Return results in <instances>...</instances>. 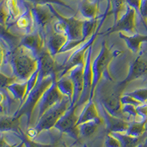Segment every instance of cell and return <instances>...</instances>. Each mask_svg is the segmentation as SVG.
<instances>
[{"instance_id": "6da1fadb", "label": "cell", "mask_w": 147, "mask_h": 147, "mask_svg": "<svg viewBox=\"0 0 147 147\" xmlns=\"http://www.w3.org/2000/svg\"><path fill=\"white\" fill-rule=\"evenodd\" d=\"M10 63L14 76L18 80H28L38 69V58L21 45L12 52Z\"/></svg>"}, {"instance_id": "7a4b0ae2", "label": "cell", "mask_w": 147, "mask_h": 147, "mask_svg": "<svg viewBox=\"0 0 147 147\" xmlns=\"http://www.w3.org/2000/svg\"><path fill=\"white\" fill-rule=\"evenodd\" d=\"M127 85L121 81L113 83V80H105V85L102 86L100 91L101 104L110 113L124 119L125 116L122 111L121 97Z\"/></svg>"}, {"instance_id": "3957f363", "label": "cell", "mask_w": 147, "mask_h": 147, "mask_svg": "<svg viewBox=\"0 0 147 147\" xmlns=\"http://www.w3.org/2000/svg\"><path fill=\"white\" fill-rule=\"evenodd\" d=\"M71 106L70 99L64 97L61 102L49 109L39 118L35 127L29 129L27 133V137L33 140L42 131L49 130L52 127H55L59 119Z\"/></svg>"}, {"instance_id": "277c9868", "label": "cell", "mask_w": 147, "mask_h": 147, "mask_svg": "<svg viewBox=\"0 0 147 147\" xmlns=\"http://www.w3.org/2000/svg\"><path fill=\"white\" fill-rule=\"evenodd\" d=\"M56 80H57V75L49 76L45 78H42L39 76L38 82L35 85V87L26 96L21 105L20 110L17 111L14 115L18 118H21L23 115H27V125L29 126L30 119L32 117V114L35 107L38 104L39 101L40 100L42 96L44 95L46 90Z\"/></svg>"}, {"instance_id": "5b68a950", "label": "cell", "mask_w": 147, "mask_h": 147, "mask_svg": "<svg viewBox=\"0 0 147 147\" xmlns=\"http://www.w3.org/2000/svg\"><path fill=\"white\" fill-rule=\"evenodd\" d=\"M105 43H103L102 49L99 52L94 60L92 62V71H93V85L90 92L89 100H92L95 93L97 85L103 77H106V74L110 76L108 72V66L112 61L114 55L107 47Z\"/></svg>"}, {"instance_id": "8992f818", "label": "cell", "mask_w": 147, "mask_h": 147, "mask_svg": "<svg viewBox=\"0 0 147 147\" xmlns=\"http://www.w3.org/2000/svg\"><path fill=\"white\" fill-rule=\"evenodd\" d=\"M96 38V35H93L90 39H88L87 41H85L82 47L77 48L76 50L74 51L73 53L70 55V57L67 59V60L63 64L60 70H62V73L60 76H58L57 80L62 78L69 73L72 69L79 65H83L85 63L86 56H87L88 51L91 47L92 44L94 40Z\"/></svg>"}, {"instance_id": "52a82bcc", "label": "cell", "mask_w": 147, "mask_h": 147, "mask_svg": "<svg viewBox=\"0 0 147 147\" xmlns=\"http://www.w3.org/2000/svg\"><path fill=\"white\" fill-rule=\"evenodd\" d=\"M136 14L137 12L135 9L126 5V10L124 13L121 15L120 18L115 22L113 27L109 28L107 31L103 32L105 35H110L114 32H126L130 35L136 32Z\"/></svg>"}, {"instance_id": "ba28073f", "label": "cell", "mask_w": 147, "mask_h": 147, "mask_svg": "<svg viewBox=\"0 0 147 147\" xmlns=\"http://www.w3.org/2000/svg\"><path fill=\"white\" fill-rule=\"evenodd\" d=\"M77 108V105L71 106L55 126V128L57 129L59 132L67 134L75 140L78 139L80 137L77 128L79 115L76 114Z\"/></svg>"}, {"instance_id": "9c48e42d", "label": "cell", "mask_w": 147, "mask_h": 147, "mask_svg": "<svg viewBox=\"0 0 147 147\" xmlns=\"http://www.w3.org/2000/svg\"><path fill=\"white\" fill-rule=\"evenodd\" d=\"M57 81L56 80L50 87L49 88L44 95L42 96L41 99L38 102V119L46 111L55 105L58 102H61L64 96L60 90L57 88Z\"/></svg>"}, {"instance_id": "30bf717a", "label": "cell", "mask_w": 147, "mask_h": 147, "mask_svg": "<svg viewBox=\"0 0 147 147\" xmlns=\"http://www.w3.org/2000/svg\"><path fill=\"white\" fill-rule=\"evenodd\" d=\"M44 38L39 32L27 34L21 39L20 45L28 50L34 57L38 58L40 54L44 50Z\"/></svg>"}, {"instance_id": "8fae6325", "label": "cell", "mask_w": 147, "mask_h": 147, "mask_svg": "<svg viewBox=\"0 0 147 147\" xmlns=\"http://www.w3.org/2000/svg\"><path fill=\"white\" fill-rule=\"evenodd\" d=\"M84 68L85 65H79L72 69L66 74L71 80L74 88V99L71 106H77V104L82 96L84 88Z\"/></svg>"}, {"instance_id": "7c38bea8", "label": "cell", "mask_w": 147, "mask_h": 147, "mask_svg": "<svg viewBox=\"0 0 147 147\" xmlns=\"http://www.w3.org/2000/svg\"><path fill=\"white\" fill-rule=\"evenodd\" d=\"M144 76L147 78V60L141 56H138L130 63L127 77L121 82L128 85L132 81Z\"/></svg>"}, {"instance_id": "4fadbf2b", "label": "cell", "mask_w": 147, "mask_h": 147, "mask_svg": "<svg viewBox=\"0 0 147 147\" xmlns=\"http://www.w3.org/2000/svg\"><path fill=\"white\" fill-rule=\"evenodd\" d=\"M102 109L103 110L104 116L105 119L106 127L109 132H122V133L127 132L129 125V121L115 116L110 113L103 105H102Z\"/></svg>"}, {"instance_id": "5bb4252c", "label": "cell", "mask_w": 147, "mask_h": 147, "mask_svg": "<svg viewBox=\"0 0 147 147\" xmlns=\"http://www.w3.org/2000/svg\"><path fill=\"white\" fill-rule=\"evenodd\" d=\"M34 22L40 27H45L52 22L54 14L47 5H34L31 9Z\"/></svg>"}, {"instance_id": "9a60e30c", "label": "cell", "mask_w": 147, "mask_h": 147, "mask_svg": "<svg viewBox=\"0 0 147 147\" xmlns=\"http://www.w3.org/2000/svg\"><path fill=\"white\" fill-rule=\"evenodd\" d=\"M68 40L69 38L65 34L60 33L52 30V34L47 40V49L52 56H55L57 54L60 53V51L67 44Z\"/></svg>"}, {"instance_id": "2e32d148", "label": "cell", "mask_w": 147, "mask_h": 147, "mask_svg": "<svg viewBox=\"0 0 147 147\" xmlns=\"http://www.w3.org/2000/svg\"><path fill=\"white\" fill-rule=\"evenodd\" d=\"M119 37L124 40L127 48L132 53H138L141 48V44L147 42V35H141L139 33L127 35L124 32H119Z\"/></svg>"}, {"instance_id": "e0dca14e", "label": "cell", "mask_w": 147, "mask_h": 147, "mask_svg": "<svg viewBox=\"0 0 147 147\" xmlns=\"http://www.w3.org/2000/svg\"><path fill=\"white\" fill-rule=\"evenodd\" d=\"M100 119L101 118L99 117V111L97 110L94 102H93L92 100H88L87 103L85 104L80 115H79L77 126L85 122L94 120H100Z\"/></svg>"}, {"instance_id": "ac0fdd59", "label": "cell", "mask_w": 147, "mask_h": 147, "mask_svg": "<svg viewBox=\"0 0 147 147\" xmlns=\"http://www.w3.org/2000/svg\"><path fill=\"white\" fill-rule=\"evenodd\" d=\"M98 2L91 0H82L79 4V11L86 20H94L98 13Z\"/></svg>"}, {"instance_id": "d6986e66", "label": "cell", "mask_w": 147, "mask_h": 147, "mask_svg": "<svg viewBox=\"0 0 147 147\" xmlns=\"http://www.w3.org/2000/svg\"><path fill=\"white\" fill-rule=\"evenodd\" d=\"M20 118L16 115H2L1 117V132L13 131L18 134H22L20 129Z\"/></svg>"}, {"instance_id": "ffe728a7", "label": "cell", "mask_w": 147, "mask_h": 147, "mask_svg": "<svg viewBox=\"0 0 147 147\" xmlns=\"http://www.w3.org/2000/svg\"><path fill=\"white\" fill-rule=\"evenodd\" d=\"M57 85L61 94L64 96L69 98L72 105L74 99V88L73 82L69 78V76H64L62 78L59 79L57 81Z\"/></svg>"}, {"instance_id": "44dd1931", "label": "cell", "mask_w": 147, "mask_h": 147, "mask_svg": "<svg viewBox=\"0 0 147 147\" xmlns=\"http://www.w3.org/2000/svg\"><path fill=\"white\" fill-rule=\"evenodd\" d=\"M102 122V119H100V120L90 121L83 124H79L77 128H78L80 137L88 138L92 136L93 134L95 133Z\"/></svg>"}, {"instance_id": "7402d4cb", "label": "cell", "mask_w": 147, "mask_h": 147, "mask_svg": "<svg viewBox=\"0 0 147 147\" xmlns=\"http://www.w3.org/2000/svg\"><path fill=\"white\" fill-rule=\"evenodd\" d=\"M147 119L144 121H129L128 129L126 133L132 137L139 138L143 136V134L146 130Z\"/></svg>"}, {"instance_id": "603a6c76", "label": "cell", "mask_w": 147, "mask_h": 147, "mask_svg": "<svg viewBox=\"0 0 147 147\" xmlns=\"http://www.w3.org/2000/svg\"><path fill=\"white\" fill-rule=\"evenodd\" d=\"M33 24H35V22L31 13V10L25 12L23 15L18 17L16 22L18 28L23 30L24 32H27V34L31 33Z\"/></svg>"}, {"instance_id": "cb8c5ba5", "label": "cell", "mask_w": 147, "mask_h": 147, "mask_svg": "<svg viewBox=\"0 0 147 147\" xmlns=\"http://www.w3.org/2000/svg\"><path fill=\"white\" fill-rule=\"evenodd\" d=\"M120 140L122 147H137L141 140V137L136 138L122 132H110Z\"/></svg>"}, {"instance_id": "d4e9b609", "label": "cell", "mask_w": 147, "mask_h": 147, "mask_svg": "<svg viewBox=\"0 0 147 147\" xmlns=\"http://www.w3.org/2000/svg\"><path fill=\"white\" fill-rule=\"evenodd\" d=\"M7 89L11 92L16 99H20L22 103L27 92V82L23 84H18L16 82L8 86Z\"/></svg>"}, {"instance_id": "484cf974", "label": "cell", "mask_w": 147, "mask_h": 147, "mask_svg": "<svg viewBox=\"0 0 147 147\" xmlns=\"http://www.w3.org/2000/svg\"><path fill=\"white\" fill-rule=\"evenodd\" d=\"M126 94L132 97L134 100H136L138 105V107L147 105V88L138 89L132 91V93Z\"/></svg>"}, {"instance_id": "4316f807", "label": "cell", "mask_w": 147, "mask_h": 147, "mask_svg": "<svg viewBox=\"0 0 147 147\" xmlns=\"http://www.w3.org/2000/svg\"><path fill=\"white\" fill-rule=\"evenodd\" d=\"M110 5H111L110 13H113V15L114 23H115L120 18L122 10L125 7L126 0H110Z\"/></svg>"}, {"instance_id": "83f0119b", "label": "cell", "mask_w": 147, "mask_h": 147, "mask_svg": "<svg viewBox=\"0 0 147 147\" xmlns=\"http://www.w3.org/2000/svg\"><path fill=\"white\" fill-rule=\"evenodd\" d=\"M26 2H30V3L33 4L34 5H57L63 6L64 7L69 9V10H73L71 6H69L68 4L63 2V0H23Z\"/></svg>"}, {"instance_id": "f1b7e54d", "label": "cell", "mask_w": 147, "mask_h": 147, "mask_svg": "<svg viewBox=\"0 0 147 147\" xmlns=\"http://www.w3.org/2000/svg\"><path fill=\"white\" fill-rule=\"evenodd\" d=\"M5 7L11 16L17 18L20 16V10L18 7L17 0H7L5 2Z\"/></svg>"}, {"instance_id": "f546056e", "label": "cell", "mask_w": 147, "mask_h": 147, "mask_svg": "<svg viewBox=\"0 0 147 147\" xmlns=\"http://www.w3.org/2000/svg\"><path fill=\"white\" fill-rule=\"evenodd\" d=\"M22 139L24 143V145L25 147H51L52 145H47V144H41L39 143L35 142L33 140L30 139L27 137V135L22 132Z\"/></svg>"}, {"instance_id": "4dcf8cb0", "label": "cell", "mask_w": 147, "mask_h": 147, "mask_svg": "<svg viewBox=\"0 0 147 147\" xmlns=\"http://www.w3.org/2000/svg\"><path fill=\"white\" fill-rule=\"evenodd\" d=\"M105 147H122L120 140L109 132L105 140Z\"/></svg>"}, {"instance_id": "1f68e13d", "label": "cell", "mask_w": 147, "mask_h": 147, "mask_svg": "<svg viewBox=\"0 0 147 147\" xmlns=\"http://www.w3.org/2000/svg\"><path fill=\"white\" fill-rule=\"evenodd\" d=\"M18 80L16 77H7V76L4 75V74L1 73V86L2 88H7L8 86H10L12 84L16 83Z\"/></svg>"}, {"instance_id": "d6a6232c", "label": "cell", "mask_w": 147, "mask_h": 147, "mask_svg": "<svg viewBox=\"0 0 147 147\" xmlns=\"http://www.w3.org/2000/svg\"><path fill=\"white\" fill-rule=\"evenodd\" d=\"M141 0H126V5L135 9L137 13L140 14V8Z\"/></svg>"}, {"instance_id": "836d02e7", "label": "cell", "mask_w": 147, "mask_h": 147, "mask_svg": "<svg viewBox=\"0 0 147 147\" xmlns=\"http://www.w3.org/2000/svg\"><path fill=\"white\" fill-rule=\"evenodd\" d=\"M140 15L144 21L147 20V0H141Z\"/></svg>"}, {"instance_id": "e575fe53", "label": "cell", "mask_w": 147, "mask_h": 147, "mask_svg": "<svg viewBox=\"0 0 147 147\" xmlns=\"http://www.w3.org/2000/svg\"><path fill=\"white\" fill-rule=\"evenodd\" d=\"M51 147H66L65 146V145L64 144V143L63 142V141H61V140H57L56 142L54 143L53 145H52V146Z\"/></svg>"}, {"instance_id": "d590c367", "label": "cell", "mask_w": 147, "mask_h": 147, "mask_svg": "<svg viewBox=\"0 0 147 147\" xmlns=\"http://www.w3.org/2000/svg\"><path fill=\"white\" fill-rule=\"evenodd\" d=\"M15 146H16L9 145V144H7L6 141H5V140H4L3 137L2 136V138H1V147H15Z\"/></svg>"}]
</instances>
